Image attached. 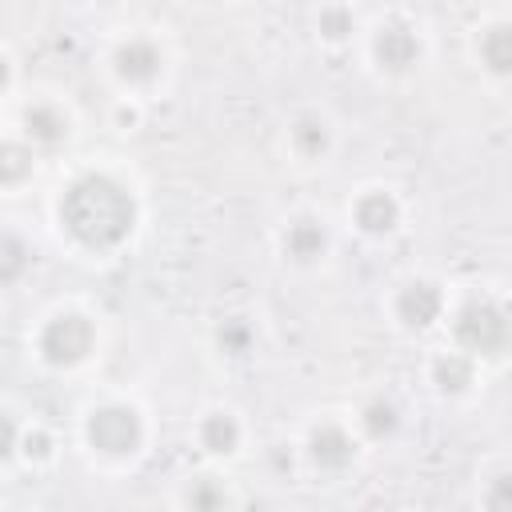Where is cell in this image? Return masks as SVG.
Wrapping results in <instances>:
<instances>
[{"mask_svg": "<svg viewBox=\"0 0 512 512\" xmlns=\"http://www.w3.org/2000/svg\"><path fill=\"white\" fill-rule=\"evenodd\" d=\"M64 216H68V228L84 244H112L132 228V208L124 200V192L112 180H100V176H88V180L72 184Z\"/></svg>", "mask_w": 512, "mask_h": 512, "instance_id": "1", "label": "cell"}, {"mask_svg": "<svg viewBox=\"0 0 512 512\" xmlns=\"http://www.w3.org/2000/svg\"><path fill=\"white\" fill-rule=\"evenodd\" d=\"M88 340H92V328L80 316H60L44 332V352L52 360H76L88 352Z\"/></svg>", "mask_w": 512, "mask_h": 512, "instance_id": "2", "label": "cell"}, {"mask_svg": "<svg viewBox=\"0 0 512 512\" xmlns=\"http://www.w3.org/2000/svg\"><path fill=\"white\" fill-rule=\"evenodd\" d=\"M460 336H464L472 348H480V352H496V348L508 340V324H504L500 312L472 304V308L464 312V320H460Z\"/></svg>", "mask_w": 512, "mask_h": 512, "instance_id": "3", "label": "cell"}, {"mask_svg": "<svg viewBox=\"0 0 512 512\" xmlns=\"http://www.w3.org/2000/svg\"><path fill=\"white\" fill-rule=\"evenodd\" d=\"M92 440L104 452H128L136 444V416L124 408H108L92 420Z\"/></svg>", "mask_w": 512, "mask_h": 512, "instance_id": "4", "label": "cell"}, {"mask_svg": "<svg viewBox=\"0 0 512 512\" xmlns=\"http://www.w3.org/2000/svg\"><path fill=\"white\" fill-rule=\"evenodd\" d=\"M404 316H408V324H432V316L440 312V296L428 288V284H412L408 292H404Z\"/></svg>", "mask_w": 512, "mask_h": 512, "instance_id": "5", "label": "cell"}, {"mask_svg": "<svg viewBox=\"0 0 512 512\" xmlns=\"http://www.w3.org/2000/svg\"><path fill=\"white\" fill-rule=\"evenodd\" d=\"M376 48H380V60H384L388 68H404V64L416 56V40H412L404 28H388Z\"/></svg>", "mask_w": 512, "mask_h": 512, "instance_id": "6", "label": "cell"}, {"mask_svg": "<svg viewBox=\"0 0 512 512\" xmlns=\"http://www.w3.org/2000/svg\"><path fill=\"white\" fill-rule=\"evenodd\" d=\"M484 60L496 72H512V28H492L484 36Z\"/></svg>", "mask_w": 512, "mask_h": 512, "instance_id": "7", "label": "cell"}, {"mask_svg": "<svg viewBox=\"0 0 512 512\" xmlns=\"http://www.w3.org/2000/svg\"><path fill=\"white\" fill-rule=\"evenodd\" d=\"M288 248H292V256L296 260H312L320 248H324V236H320V228H312V220H300L292 232H288V240H284Z\"/></svg>", "mask_w": 512, "mask_h": 512, "instance_id": "8", "label": "cell"}, {"mask_svg": "<svg viewBox=\"0 0 512 512\" xmlns=\"http://www.w3.org/2000/svg\"><path fill=\"white\" fill-rule=\"evenodd\" d=\"M156 64H160V56H156L148 44H128V48L120 52V72H124V76H152Z\"/></svg>", "mask_w": 512, "mask_h": 512, "instance_id": "9", "label": "cell"}, {"mask_svg": "<svg viewBox=\"0 0 512 512\" xmlns=\"http://www.w3.org/2000/svg\"><path fill=\"white\" fill-rule=\"evenodd\" d=\"M316 460H324V464H344L348 456H352V448H348V440L336 432V428H324L316 440Z\"/></svg>", "mask_w": 512, "mask_h": 512, "instance_id": "10", "label": "cell"}, {"mask_svg": "<svg viewBox=\"0 0 512 512\" xmlns=\"http://www.w3.org/2000/svg\"><path fill=\"white\" fill-rule=\"evenodd\" d=\"M204 440H208L212 452H228L232 440H236V424H232L228 416H212V420L204 424Z\"/></svg>", "mask_w": 512, "mask_h": 512, "instance_id": "11", "label": "cell"}, {"mask_svg": "<svg viewBox=\"0 0 512 512\" xmlns=\"http://www.w3.org/2000/svg\"><path fill=\"white\" fill-rule=\"evenodd\" d=\"M28 132L40 136V140H56V136L64 132V124H60L48 108H36V112H28Z\"/></svg>", "mask_w": 512, "mask_h": 512, "instance_id": "12", "label": "cell"}]
</instances>
